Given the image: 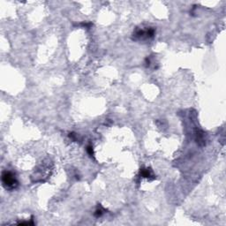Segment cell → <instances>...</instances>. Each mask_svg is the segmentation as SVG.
<instances>
[{
    "label": "cell",
    "instance_id": "6da1fadb",
    "mask_svg": "<svg viewBox=\"0 0 226 226\" xmlns=\"http://www.w3.org/2000/svg\"><path fill=\"white\" fill-rule=\"evenodd\" d=\"M2 183L6 189H15L18 186V180L12 171H4L2 173Z\"/></svg>",
    "mask_w": 226,
    "mask_h": 226
},
{
    "label": "cell",
    "instance_id": "7a4b0ae2",
    "mask_svg": "<svg viewBox=\"0 0 226 226\" xmlns=\"http://www.w3.org/2000/svg\"><path fill=\"white\" fill-rule=\"evenodd\" d=\"M155 28H137L134 33V40H140V41H145L149 40L154 37Z\"/></svg>",
    "mask_w": 226,
    "mask_h": 226
},
{
    "label": "cell",
    "instance_id": "3957f363",
    "mask_svg": "<svg viewBox=\"0 0 226 226\" xmlns=\"http://www.w3.org/2000/svg\"><path fill=\"white\" fill-rule=\"evenodd\" d=\"M141 176L142 178H155L154 175H153V172L150 169L148 168H146V169H141Z\"/></svg>",
    "mask_w": 226,
    "mask_h": 226
},
{
    "label": "cell",
    "instance_id": "277c9868",
    "mask_svg": "<svg viewBox=\"0 0 226 226\" xmlns=\"http://www.w3.org/2000/svg\"><path fill=\"white\" fill-rule=\"evenodd\" d=\"M104 209H103V208L101 207V206H99L98 208H97V209L95 210V216H96V217H100V216L103 215V213H104Z\"/></svg>",
    "mask_w": 226,
    "mask_h": 226
},
{
    "label": "cell",
    "instance_id": "5b68a950",
    "mask_svg": "<svg viewBox=\"0 0 226 226\" xmlns=\"http://www.w3.org/2000/svg\"><path fill=\"white\" fill-rule=\"evenodd\" d=\"M87 150H88V154L90 155H93L94 152H93V148L91 146H88V148H87Z\"/></svg>",
    "mask_w": 226,
    "mask_h": 226
}]
</instances>
